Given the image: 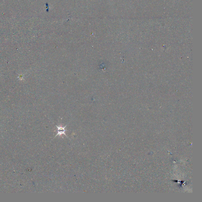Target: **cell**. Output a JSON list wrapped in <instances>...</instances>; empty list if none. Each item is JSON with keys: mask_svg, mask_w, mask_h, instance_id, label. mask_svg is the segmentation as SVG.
Here are the masks:
<instances>
[{"mask_svg": "<svg viewBox=\"0 0 202 202\" xmlns=\"http://www.w3.org/2000/svg\"><path fill=\"white\" fill-rule=\"evenodd\" d=\"M56 128H57V133L55 137H56L57 136H60L61 135L64 134L65 135L66 137H68L66 135L65 132H66L67 130H66L65 128L66 127L67 125L65 126L64 127H62V126H56Z\"/></svg>", "mask_w": 202, "mask_h": 202, "instance_id": "6da1fadb", "label": "cell"}]
</instances>
